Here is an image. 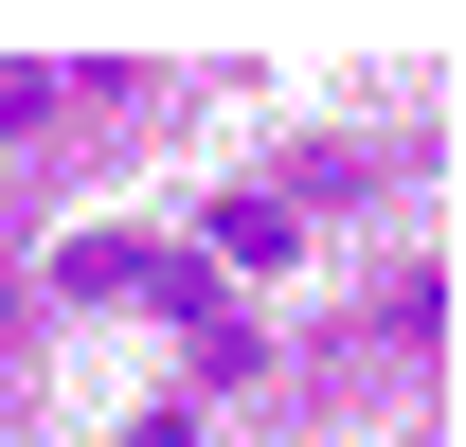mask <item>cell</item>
I'll list each match as a JSON object with an SVG mask.
<instances>
[{
  "instance_id": "cell-1",
  "label": "cell",
  "mask_w": 466,
  "mask_h": 447,
  "mask_svg": "<svg viewBox=\"0 0 466 447\" xmlns=\"http://www.w3.org/2000/svg\"><path fill=\"white\" fill-rule=\"evenodd\" d=\"M144 269H162L144 233H72V251H55V286H72V304H144Z\"/></svg>"
},
{
  "instance_id": "cell-2",
  "label": "cell",
  "mask_w": 466,
  "mask_h": 447,
  "mask_svg": "<svg viewBox=\"0 0 466 447\" xmlns=\"http://www.w3.org/2000/svg\"><path fill=\"white\" fill-rule=\"evenodd\" d=\"M288 251H305L288 197H216V269H288Z\"/></svg>"
}]
</instances>
